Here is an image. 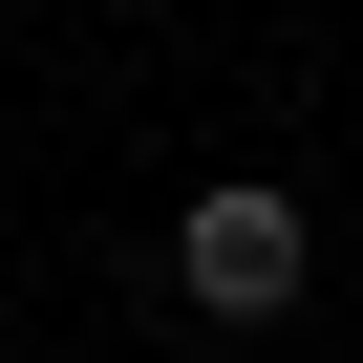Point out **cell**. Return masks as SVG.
Returning a JSON list of instances; mask_svg holds the SVG:
<instances>
[{"label": "cell", "instance_id": "6da1fadb", "mask_svg": "<svg viewBox=\"0 0 363 363\" xmlns=\"http://www.w3.org/2000/svg\"><path fill=\"white\" fill-rule=\"evenodd\" d=\"M299 278H320V214L278 171H214V193L171 214V299L193 320H299Z\"/></svg>", "mask_w": 363, "mask_h": 363}]
</instances>
